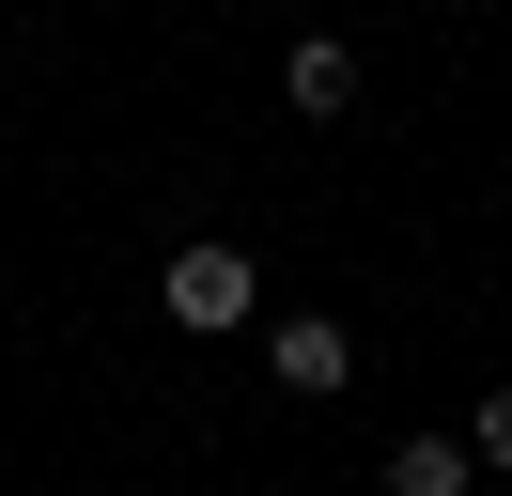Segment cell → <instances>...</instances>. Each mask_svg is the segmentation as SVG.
I'll list each match as a JSON object with an SVG mask.
<instances>
[{
	"instance_id": "277c9868",
	"label": "cell",
	"mask_w": 512,
	"mask_h": 496,
	"mask_svg": "<svg viewBox=\"0 0 512 496\" xmlns=\"http://www.w3.org/2000/svg\"><path fill=\"white\" fill-rule=\"evenodd\" d=\"M373 496H481V465H466V434H404L373 465Z\"/></svg>"
},
{
	"instance_id": "5b68a950",
	"label": "cell",
	"mask_w": 512,
	"mask_h": 496,
	"mask_svg": "<svg viewBox=\"0 0 512 496\" xmlns=\"http://www.w3.org/2000/svg\"><path fill=\"white\" fill-rule=\"evenodd\" d=\"M466 465H481V481H512V372L466 403Z\"/></svg>"
},
{
	"instance_id": "7a4b0ae2",
	"label": "cell",
	"mask_w": 512,
	"mask_h": 496,
	"mask_svg": "<svg viewBox=\"0 0 512 496\" xmlns=\"http://www.w3.org/2000/svg\"><path fill=\"white\" fill-rule=\"evenodd\" d=\"M264 372H280L295 403H326V388H357V326H342V310H280V341H264Z\"/></svg>"
},
{
	"instance_id": "6da1fadb",
	"label": "cell",
	"mask_w": 512,
	"mask_h": 496,
	"mask_svg": "<svg viewBox=\"0 0 512 496\" xmlns=\"http://www.w3.org/2000/svg\"><path fill=\"white\" fill-rule=\"evenodd\" d=\"M156 310H171L187 341H233V326L264 310V264H249V248H171V264H156Z\"/></svg>"
},
{
	"instance_id": "3957f363",
	"label": "cell",
	"mask_w": 512,
	"mask_h": 496,
	"mask_svg": "<svg viewBox=\"0 0 512 496\" xmlns=\"http://www.w3.org/2000/svg\"><path fill=\"white\" fill-rule=\"evenodd\" d=\"M280 109L295 124H342L357 109V47H342V31H295V47H280Z\"/></svg>"
}]
</instances>
